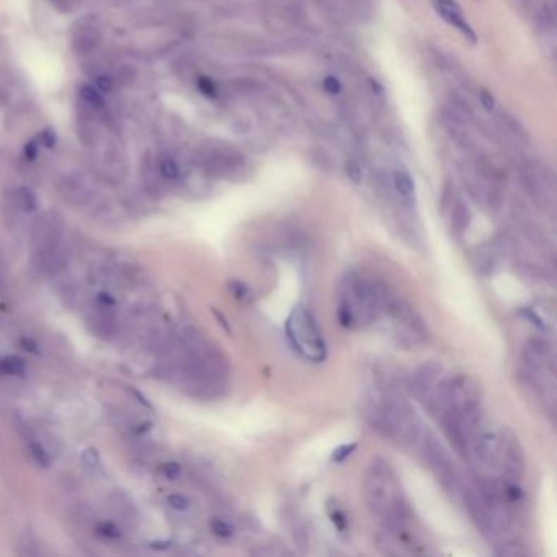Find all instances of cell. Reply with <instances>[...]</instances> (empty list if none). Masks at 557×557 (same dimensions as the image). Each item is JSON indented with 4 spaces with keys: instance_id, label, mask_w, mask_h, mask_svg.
<instances>
[{
    "instance_id": "277c9868",
    "label": "cell",
    "mask_w": 557,
    "mask_h": 557,
    "mask_svg": "<svg viewBox=\"0 0 557 557\" xmlns=\"http://www.w3.org/2000/svg\"><path fill=\"white\" fill-rule=\"evenodd\" d=\"M500 439H502V468H500V472L508 480L517 482L525 474L523 448H521L518 437L510 428L500 432Z\"/></svg>"
},
{
    "instance_id": "30bf717a",
    "label": "cell",
    "mask_w": 557,
    "mask_h": 557,
    "mask_svg": "<svg viewBox=\"0 0 557 557\" xmlns=\"http://www.w3.org/2000/svg\"><path fill=\"white\" fill-rule=\"evenodd\" d=\"M33 265L39 273L46 275V277H53V275H58L65 268L68 254H65V250L59 242L53 245V247L33 252Z\"/></svg>"
},
{
    "instance_id": "f546056e",
    "label": "cell",
    "mask_w": 557,
    "mask_h": 557,
    "mask_svg": "<svg viewBox=\"0 0 557 557\" xmlns=\"http://www.w3.org/2000/svg\"><path fill=\"white\" fill-rule=\"evenodd\" d=\"M329 515H330L332 523H334L340 531H345V528H346L345 513L342 512L339 507H335V505H334V507H329Z\"/></svg>"
},
{
    "instance_id": "d4e9b609",
    "label": "cell",
    "mask_w": 557,
    "mask_h": 557,
    "mask_svg": "<svg viewBox=\"0 0 557 557\" xmlns=\"http://www.w3.org/2000/svg\"><path fill=\"white\" fill-rule=\"evenodd\" d=\"M356 448H358V443H350V444H344V446H339L335 449L334 453H332V463H344L346 458H350L351 454L356 451Z\"/></svg>"
},
{
    "instance_id": "1f68e13d",
    "label": "cell",
    "mask_w": 557,
    "mask_h": 557,
    "mask_svg": "<svg viewBox=\"0 0 557 557\" xmlns=\"http://www.w3.org/2000/svg\"><path fill=\"white\" fill-rule=\"evenodd\" d=\"M82 463L85 464L87 468H96L100 464V456L96 453V449L94 448H87L84 453H82Z\"/></svg>"
},
{
    "instance_id": "83f0119b",
    "label": "cell",
    "mask_w": 557,
    "mask_h": 557,
    "mask_svg": "<svg viewBox=\"0 0 557 557\" xmlns=\"http://www.w3.org/2000/svg\"><path fill=\"white\" fill-rule=\"evenodd\" d=\"M198 89L199 92L204 96H208V99H214V96L218 95V89H216V84L211 79L208 77H199L198 79Z\"/></svg>"
},
{
    "instance_id": "ac0fdd59",
    "label": "cell",
    "mask_w": 557,
    "mask_h": 557,
    "mask_svg": "<svg viewBox=\"0 0 557 557\" xmlns=\"http://www.w3.org/2000/svg\"><path fill=\"white\" fill-rule=\"evenodd\" d=\"M394 187L397 193L403 198H411L413 195V190H415V185H413V180L411 177V173L406 170H397L394 175Z\"/></svg>"
},
{
    "instance_id": "74e56055",
    "label": "cell",
    "mask_w": 557,
    "mask_h": 557,
    "mask_svg": "<svg viewBox=\"0 0 557 557\" xmlns=\"http://www.w3.org/2000/svg\"><path fill=\"white\" fill-rule=\"evenodd\" d=\"M99 303H100L101 306H105V308H113V306H115V299L111 298L110 294L100 293V294H99Z\"/></svg>"
},
{
    "instance_id": "8992f818",
    "label": "cell",
    "mask_w": 557,
    "mask_h": 557,
    "mask_svg": "<svg viewBox=\"0 0 557 557\" xmlns=\"http://www.w3.org/2000/svg\"><path fill=\"white\" fill-rule=\"evenodd\" d=\"M417 451L420 454L423 464H425L430 471L435 472V476H438L439 472L446 471L448 468L454 466L451 458H449V454L446 451V448L443 446V443L428 430H425V435H423L420 444H418Z\"/></svg>"
},
{
    "instance_id": "cb8c5ba5",
    "label": "cell",
    "mask_w": 557,
    "mask_h": 557,
    "mask_svg": "<svg viewBox=\"0 0 557 557\" xmlns=\"http://www.w3.org/2000/svg\"><path fill=\"white\" fill-rule=\"evenodd\" d=\"M96 533L106 539H118L121 536V530L115 523H111V521H101L96 526Z\"/></svg>"
},
{
    "instance_id": "7402d4cb",
    "label": "cell",
    "mask_w": 557,
    "mask_h": 557,
    "mask_svg": "<svg viewBox=\"0 0 557 557\" xmlns=\"http://www.w3.org/2000/svg\"><path fill=\"white\" fill-rule=\"evenodd\" d=\"M229 291H231L234 298L242 301V303H249L254 298L252 291L242 281H229Z\"/></svg>"
},
{
    "instance_id": "ab89813d",
    "label": "cell",
    "mask_w": 557,
    "mask_h": 557,
    "mask_svg": "<svg viewBox=\"0 0 557 557\" xmlns=\"http://www.w3.org/2000/svg\"><path fill=\"white\" fill-rule=\"evenodd\" d=\"M170 543H163V541H156V543H151L152 549H167Z\"/></svg>"
},
{
    "instance_id": "ffe728a7",
    "label": "cell",
    "mask_w": 557,
    "mask_h": 557,
    "mask_svg": "<svg viewBox=\"0 0 557 557\" xmlns=\"http://www.w3.org/2000/svg\"><path fill=\"white\" fill-rule=\"evenodd\" d=\"M28 449H30V454H32L33 461L38 464L41 468H49L51 464V458H49V453L48 449H46L43 444L37 439H30L28 442Z\"/></svg>"
},
{
    "instance_id": "52a82bcc",
    "label": "cell",
    "mask_w": 557,
    "mask_h": 557,
    "mask_svg": "<svg viewBox=\"0 0 557 557\" xmlns=\"http://www.w3.org/2000/svg\"><path fill=\"white\" fill-rule=\"evenodd\" d=\"M439 418H442L444 437L458 456L469 459V430L463 418L454 412H444Z\"/></svg>"
},
{
    "instance_id": "8fae6325",
    "label": "cell",
    "mask_w": 557,
    "mask_h": 557,
    "mask_svg": "<svg viewBox=\"0 0 557 557\" xmlns=\"http://www.w3.org/2000/svg\"><path fill=\"white\" fill-rule=\"evenodd\" d=\"M432 4L433 7H435L437 13L444 20V22L459 30V32L466 37V39L471 41V43H476L477 39L476 33H474L471 25L466 22L463 10L459 8V5L454 2V0H432Z\"/></svg>"
},
{
    "instance_id": "60d3db41",
    "label": "cell",
    "mask_w": 557,
    "mask_h": 557,
    "mask_svg": "<svg viewBox=\"0 0 557 557\" xmlns=\"http://www.w3.org/2000/svg\"><path fill=\"white\" fill-rule=\"evenodd\" d=\"M23 345L27 346V350H30L32 351V353H38V350H37V345L33 344L32 340H23Z\"/></svg>"
},
{
    "instance_id": "5bb4252c",
    "label": "cell",
    "mask_w": 557,
    "mask_h": 557,
    "mask_svg": "<svg viewBox=\"0 0 557 557\" xmlns=\"http://www.w3.org/2000/svg\"><path fill=\"white\" fill-rule=\"evenodd\" d=\"M79 99L80 105L85 106V108L94 110V111H104L105 104H104V96L95 87L92 85H82L79 89Z\"/></svg>"
},
{
    "instance_id": "3957f363",
    "label": "cell",
    "mask_w": 557,
    "mask_h": 557,
    "mask_svg": "<svg viewBox=\"0 0 557 557\" xmlns=\"http://www.w3.org/2000/svg\"><path fill=\"white\" fill-rule=\"evenodd\" d=\"M286 337L294 351L309 361H324L327 356L325 340L311 311L298 304L286 319Z\"/></svg>"
},
{
    "instance_id": "5b68a950",
    "label": "cell",
    "mask_w": 557,
    "mask_h": 557,
    "mask_svg": "<svg viewBox=\"0 0 557 557\" xmlns=\"http://www.w3.org/2000/svg\"><path fill=\"white\" fill-rule=\"evenodd\" d=\"M61 231H63V223L61 218L53 211H46L35 219L32 226V250L39 252V250L53 247V245L61 242Z\"/></svg>"
},
{
    "instance_id": "e575fe53",
    "label": "cell",
    "mask_w": 557,
    "mask_h": 557,
    "mask_svg": "<svg viewBox=\"0 0 557 557\" xmlns=\"http://www.w3.org/2000/svg\"><path fill=\"white\" fill-rule=\"evenodd\" d=\"M479 100H480V105L484 106V110H487V111H492V110H494V106H495V99H494L492 94H490L489 90H480Z\"/></svg>"
},
{
    "instance_id": "6da1fadb",
    "label": "cell",
    "mask_w": 557,
    "mask_h": 557,
    "mask_svg": "<svg viewBox=\"0 0 557 557\" xmlns=\"http://www.w3.org/2000/svg\"><path fill=\"white\" fill-rule=\"evenodd\" d=\"M386 293L387 291L373 280L361 275H350L342 288L337 309L340 325L345 329H355L375 322L382 313Z\"/></svg>"
},
{
    "instance_id": "9c48e42d",
    "label": "cell",
    "mask_w": 557,
    "mask_h": 557,
    "mask_svg": "<svg viewBox=\"0 0 557 557\" xmlns=\"http://www.w3.org/2000/svg\"><path fill=\"white\" fill-rule=\"evenodd\" d=\"M101 41V28L99 20L87 17L79 20L73 30V48L77 54H90Z\"/></svg>"
},
{
    "instance_id": "7c38bea8",
    "label": "cell",
    "mask_w": 557,
    "mask_h": 557,
    "mask_svg": "<svg viewBox=\"0 0 557 557\" xmlns=\"http://www.w3.org/2000/svg\"><path fill=\"white\" fill-rule=\"evenodd\" d=\"M58 188L65 201L74 204V206H85L92 199V190L89 183L82 177L75 175V173H69V175H64L61 178Z\"/></svg>"
},
{
    "instance_id": "4316f807",
    "label": "cell",
    "mask_w": 557,
    "mask_h": 557,
    "mask_svg": "<svg viewBox=\"0 0 557 557\" xmlns=\"http://www.w3.org/2000/svg\"><path fill=\"white\" fill-rule=\"evenodd\" d=\"M168 505L177 512H185V510L190 508V500H188L185 495L182 494H172L167 497Z\"/></svg>"
},
{
    "instance_id": "d590c367",
    "label": "cell",
    "mask_w": 557,
    "mask_h": 557,
    "mask_svg": "<svg viewBox=\"0 0 557 557\" xmlns=\"http://www.w3.org/2000/svg\"><path fill=\"white\" fill-rule=\"evenodd\" d=\"M39 144H43L46 147H53L56 144L54 131L44 130L43 132H41V134H39Z\"/></svg>"
},
{
    "instance_id": "7a4b0ae2",
    "label": "cell",
    "mask_w": 557,
    "mask_h": 557,
    "mask_svg": "<svg viewBox=\"0 0 557 557\" xmlns=\"http://www.w3.org/2000/svg\"><path fill=\"white\" fill-rule=\"evenodd\" d=\"M365 499L371 512L381 518L406 502L396 474L386 459H373L368 468L365 476Z\"/></svg>"
},
{
    "instance_id": "4dcf8cb0",
    "label": "cell",
    "mask_w": 557,
    "mask_h": 557,
    "mask_svg": "<svg viewBox=\"0 0 557 557\" xmlns=\"http://www.w3.org/2000/svg\"><path fill=\"white\" fill-rule=\"evenodd\" d=\"M345 172H346V175H349L350 180L353 182V183H356V185H358V183H361V180H363V170H361V167L358 165V163L353 162V161L346 162Z\"/></svg>"
},
{
    "instance_id": "484cf974",
    "label": "cell",
    "mask_w": 557,
    "mask_h": 557,
    "mask_svg": "<svg viewBox=\"0 0 557 557\" xmlns=\"http://www.w3.org/2000/svg\"><path fill=\"white\" fill-rule=\"evenodd\" d=\"M497 554L499 556H507V557H523V556H528V549H525L521 544H512V543H507V544H502V548L497 549Z\"/></svg>"
},
{
    "instance_id": "e0dca14e",
    "label": "cell",
    "mask_w": 557,
    "mask_h": 557,
    "mask_svg": "<svg viewBox=\"0 0 557 557\" xmlns=\"http://www.w3.org/2000/svg\"><path fill=\"white\" fill-rule=\"evenodd\" d=\"M471 224V211L464 203H458L456 208L453 209V216H451V226L454 229V232L463 234Z\"/></svg>"
},
{
    "instance_id": "d6a6232c",
    "label": "cell",
    "mask_w": 557,
    "mask_h": 557,
    "mask_svg": "<svg viewBox=\"0 0 557 557\" xmlns=\"http://www.w3.org/2000/svg\"><path fill=\"white\" fill-rule=\"evenodd\" d=\"M95 89L100 92V94H108L113 89V80H111L108 75H99V77L95 79Z\"/></svg>"
},
{
    "instance_id": "d6986e66",
    "label": "cell",
    "mask_w": 557,
    "mask_h": 557,
    "mask_svg": "<svg viewBox=\"0 0 557 557\" xmlns=\"http://www.w3.org/2000/svg\"><path fill=\"white\" fill-rule=\"evenodd\" d=\"M293 538L294 543L298 544L301 549H308L311 543H313V530H311V526L306 523V521H301V523L294 525Z\"/></svg>"
},
{
    "instance_id": "603a6c76",
    "label": "cell",
    "mask_w": 557,
    "mask_h": 557,
    "mask_svg": "<svg viewBox=\"0 0 557 557\" xmlns=\"http://www.w3.org/2000/svg\"><path fill=\"white\" fill-rule=\"evenodd\" d=\"M209 526H211V531L214 534L219 536V538H224V539L232 538L234 533H236L234 526L231 523H227L226 520H221V518H214Z\"/></svg>"
},
{
    "instance_id": "f35d334b",
    "label": "cell",
    "mask_w": 557,
    "mask_h": 557,
    "mask_svg": "<svg viewBox=\"0 0 557 557\" xmlns=\"http://www.w3.org/2000/svg\"><path fill=\"white\" fill-rule=\"evenodd\" d=\"M213 314H214V318H216V319L219 320V324H221V327H223L224 330H226V332H231V327H229V324H227V319L224 318V315H223L221 313H219L218 309H214V308H213Z\"/></svg>"
},
{
    "instance_id": "4fadbf2b",
    "label": "cell",
    "mask_w": 557,
    "mask_h": 557,
    "mask_svg": "<svg viewBox=\"0 0 557 557\" xmlns=\"http://www.w3.org/2000/svg\"><path fill=\"white\" fill-rule=\"evenodd\" d=\"M525 361L528 365L530 371L541 373L546 371V368L553 365V355L548 344L543 340H531L525 349Z\"/></svg>"
},
{
    "instance_id": "f1b7e54d",
    "label": "cell",
    "mask_w": 557,
    "mask_h": 557,
    "mask_svg": "<svg viewBox=\"0 0 557 557\" xmlns=\"http://www.w3.org/2000/svg\"><path fill=\"white\" fill-rule=\"evenodd\" d=\"M161 474L168 480H175L180 477L182 468L178 463H163L161 466Z\"/></svg>"
},
{
    "instance_id": "9a60e30c",
    "label": "cell",
    "mask_w": 557,
    "mask_h": 557,
    "mask_svg": "<svg viewBox=\"0 0 557 557\" xmlns=\"http://www.w3.org/2000/svg\"><path fill=\"white\" fill-rule=\"evenodd\" d=\"M13 201L25 213H33L38 209V196L30 187H18L13 192Z\"/></svg>"
},
{
    "instance_id": "2e32d148",
    "label": "cell",
    "mask_w": 557,
    "mask_h": 557,
    "mask_svg": "<svg viewBox=\"0 0 557 557\" xmlns=\"http://www.w3.org/2000/svg\"><path fill=\"white\" fill-rule=\"evenodd\" d=\"M0 371L8 376H22L27 373V363L17 355H7L0 360Z\"/></svg>"
},
{
    "instance_id": "836d02e7",
    "label": "cell",
    "mask_w": 557,
    "mask_h": 557,
    "mask_svg": "<svg viewBox=\"0 0 557 557\" xmlns=\"http://www.w3.org/2000/svg\"><path fill=\"white\" fill-rule=\"evenodd\" d=\"M324 90L330 95H337L342 90L340 80L334 77V75H329V77L324 79Z\"/></svg>"
},
{
    "instance_id": "44dd1931",
    "label": "cell",
    "mask_w": 557,
    "mask_h": 557,
    "mask_svg": "<svg viewBox=\"0 0 557 557\" xmlns=\"http://www.w3.org/2000/svg\"><path fill=\"white\" fill-rule=\"evenodd\" d=\"M157 170H159V173L165 180H175L180 175V167H178L177 161L172 159V157H162L159 161V165H157Z\"/></svg>"
},
{
    "instance_id": "8d00e7d4",
    "label": "cell",
    "mask_w": 557,
    "mask_h": 557,
    "mask_svg": "<svg viewBox=\"0 0 557 557\" xmlns=\"http://www.w3.org/2000/svg\"><path fill=\"white\" fill-rule=\"evenodd\" d=\"M38 156V142L37 141H30L27 142V146H25V157H27L28 161H35Z\"/></svg>"
},
{
    "instance_id": "ba28073f",
    "label": "cell",
    "mask_w": 557,
    "mask_h": 557,
    "mask_svg": "<svg viewBox=\"0 0 557 557\" xmlns=\"http://www.w3.org/2000/svg\"><path fill=\"white\" fill-rule=\"evenodd\" d=\"M442 371H443L442 363H438L435 360L425 361L412 373L411 377H408V391H411L417 399H420V401H425V397L430 394L433 386L437 384L439 376H442Z\"/></svg>"
}]
</instances>
